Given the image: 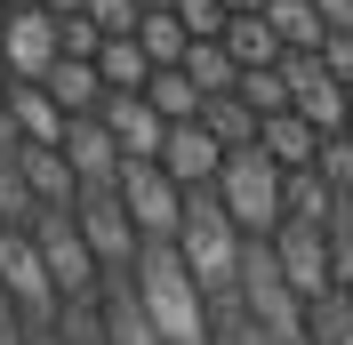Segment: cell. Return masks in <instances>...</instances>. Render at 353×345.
Returning a JSON list of instances; mask_svg holds the SVG:
<instances>
[{"instance_id": "6da1fadb", "label": "cell", "mask_w": 353, "mask_h": 345, "mask_svg": "<svg viewBox=\"0 0 353 345\" xmlns=\"http://www.w3.org/2000/svg\"><path fill=\"white\" fill-rule=\"evenodd\" d=\"M129 297L145 305V322L161 329V345H217V313L209 289L193 281V265L176 257V241H145L129 265Z\"/></svg>"}, {"instance_id": "7a4b0ae2", "label": "cell", "mask_w": 353, "mask_h": 345, "mask_svg": "<svg viewBox=\"0 0 353 345\" xmlns=\"http://www.w3.org/2000/svg\"><path fill=\"white\" fill-rule=\"evenodd\" d=\"M241 249H249V233L225 217L217 185L185 193V217H176V257L193 265V281L209 289V305H217V297H233V281H241Z\"/></svg>"}, {"instance_id": "3957f363", "label": "cell", "mask_w": 353, "mask_h": 345, "mask_svg": "<svg viewBox=\"0 0 353 345\" xmlns=\"http://www.w3.org/2000/svg\"><path fill=\"white\" fill-rule=\"evenodd\" d=\"M233 289H241V322L257 329L265 345H305V337H313V305L281 281V265H273L265 241L241 249V281H233Z\"/></svg>"}, {"instance_id": "277c9868", "label": "cell", "mask_w": 353, "mask_h": 345, "mask_svg": "<svg viewBox=\"0 0 353 345\" xmlns=\"http://www.w3.org/2000/svg\"><path fill=\"white\" fill-rule=\"evenodd\" d=\"M281 185H289V169L265 145L225 152V169H217V201H225V217H233L249 241H265L273 225H281Z\"/></svg>"}, {"instance_id": "5b68a950", "label": "cell", "mask_w": 353, "mask_h": 345, "mask_svg": "<svg viewBox=\"0 0 353 345\" xmlns=\"http://www.w3.org/2000/svg\"><path fill=\"white\" fill-rule=\"evenodd\" d=\"M0 289L24 313V329H57L65 322V297L48 281V257H41V241L24 233V225H0Z\"/></svg>"}, {"instance_id": "8992f818", "label": "cell", "mask_w": 353, "mask_h": 345, "mask_svg": "<svg viewBox=\"0 0 353 345\" xmlns=\"http://www.w3.org/2000/svg\"><path fill=\"white\" fill-rule=\"evenodd\" d=\"M265 249H273L281 281H289L305 305H321V297L337 289V273H330V225H313V217H281V225L265 233Z\"/></svg>"}, {"instance_id": "52a82bcc", "label": "cell", "mask_w": 353, "mask_h": 345, "mask_svg": "<svg viewBox=\"0 0 353 345\" xmlns=\"http://www.w3.org/2000/svg\"><path fill=\"white\" fill-rule=\"evenodd\" d=\"M24 233L41 241V257H48V281H57V297L65 305H81V297H97L105 289V273H97V257H88V241H81V225H72V209H41Z\"/></svg>"}, {"instance_id": "ba28073f", "label": "cell", "mask_w": 353, "mask_h": 345, "mask_svg": "<svg viewBox=\"0 0 353 345\" xmlns=\"http://www.w3.org/2000/svg\"><path fill=\"white\" fill-rule=\"evenodd\" d=\"M112 193H121V209H129V225H137L145 241H176V217H185V185H176L161 161H121Z\"/></svg>"}, {"instance_id": "9c48e42d", "label": "cell", "mask_w": 353, "mask_h": 345, "mask_svg": "<svg viewBox=\"0 0 353 345\" xmlns=\"http://www.w3.org/2000/svg\"><path fill=\"white\" fill-rule=\"evenodd\" d=\"M72 225H81V241H88V257H97L105 281H121L137 265V249H145V233L129 225L121 193H81V201H72Z\"/></svg>"}, {"instance_id": "30bf717a", "label": "cell", "mask_w": 353, "mask_h": 345, "mask_svg": "<svg viewBox=\"0 0 353 345\" xmlns=\"http://www.w3.org/2000/svg\"><path fill=\"white\" fill-rule=\"evenodd\" d=\"M281 81H289V105L305 112L321 137H337L345 129V105H353V88L345 81H330V65H321V48H289L281 57Z\"/></svg>"}, {"instance_id": "8fae6325", "label": "cell", "mask_w": 353, "mask_h": 345, "mask_svg": "<svg viewBox=\"0 0 353 345\" xmlns=\"http://www.w3.org/2000/svg\"><path fill=\"white\" fill-rule=\"evenodd\" d=\"M0 57H8V81H41L57 65V17L41 0H24V8L0 17Z\"/></svg>"}, {"instance_id": "7c38bea8", "label": "cell", "mask_w": 353, "mask_h": 345, "mask_svg": "<svg viewBox=\"0 0 353 345\" xmlns=\"http://www.w3.org/2000/svg\"><path fill=\"white\" fill-rule=\"evenodd\" d=\"M97 121L112 129V145H121V161H153V152H161V137H169V121L153 112V97H145V88H112Z\"/></svg>"}, {"instance_id": "4fadbf2b", "label": "cell", "mask_w": 353, "mask_h": 345, "mask_svg": "<svg viewBox=\"0 0 353 345\" xmlns=\"http://www.w3.org/2000/svg\"><path fill=\"white\" fill-rule=\"evenodd\" d=\"M161 169L185 185V193H201V185H217V169H225V145L201 121H169V137H161V152H153Z\"/></svg>"}, {"instance_id": "5bb4252c", "label": "cell", "mask_w": 353, "mask_h": 345, "mask_svg": "<svg viewBox=\"0 0 353 345\" xmlns=\"http://www.w3.org/2000/svg\"><path fill=\"white\" fill-rule=\"evenodd\" d=\"M65 161H72V177H81V193H112V177H121V145H112V129L97 112L65 129Z\"/></svg>"}, {"instance_id": "9a60e30c", "label": "cell", "mask_w": 353, "mask_h": 345, "mask_svg": "<svg viewBox=\"0 0 353 345\" xmlns=\"http://www.w3.org/2000/svg\"><path fill=\"white\" fill-rule=\"evenodd\" d=\"M0 97H8V121H17V137H24V145H65L72 112L57 105V97H48L41 81H8Z\"/></svg>"}, {"instance_id": "2e32d148", "label": "cell", "mask_w": 353, "mask_h": 345, "mask_svg": "<svg viewBox=\"0 0 353 345\" xmlns=\"http://www.w3.org/2000/svg\"><path fill=\"white\" fill-rule=\"evenodd\" d=\"M17 169H24V185H32L41 209H72L81 201V177H72L65 145H17Z\"/></svg>"}, {"instance_id": "e0dca14e", "label": "cell", "mask_w": 353, "mask_h": 345, "mask_svg": "<svg viewBox=\"0 0 353 345\" xmlns=\"http://www.w3.org/2000/svg\"><path fill=\"white\" fill-rule=\"evenodd\" d=\"M41 88L48 97H57V105L72 112V121H88V112H105V72H97V57H57V65L41 72Z\"/></svg>"}, {"instance_id": "ac0fdd59", "label": "cell", "mask_w": 353, "mask_h": 345, "mask_svg": "<svg viewBox=\"0 0 353 345\" xmlns=\"http://www.w3.org/2000/svg\"><path fill=\"white\" fill-rule=\"evenodd\" d=\"M97 337H105V345H161V329L145 322V305L129 297V273L97 289Z\"/></svg>"}, {"instance_id": "d6986e66", "label": "cell", "mask_w": 353, "mask_h": 345, "mask_svg": "<svg viewBox=\"0 0 353 345\" xmlns=\"http://www.w3.org/2000/svg\"><path fill=\"white\" fill-rule=\"evenodd\" d=\"M257 145L281 161V169H313V152H321V129H313L297 105H281V112H265L257 121Z\"/></svg>"}, {"instance_id": "ffe728a7", "label": "cell", "mask_w": 353, "mask_h": 345, "mask_svg": "<svg viewBox=\"0 0 353 345\" xmlns=\"http://www.w3.org/2000/svg\"><path fill=\"white\" fill-rule=\"evenodd\" d=\"M201 129L217 137L225 152H241V145H257V105L241 88H217V97H201Z\"/></svg>"}, {"instance_id": "44dd1931", "label": "cell", "mask_w": 353, "mask_h": 345, "mask_svg": "<svg viewBox=\"0 0 353 345\" xmlns=\"http://www.w3.org/2000/svg\"><path fill=\"white\" fill-rule=\"evenodd\" d=\"M217 41L233 48V65H241V72H265V65H281V57H289V48H281V32L265 24V8H257V17H233Z\"/></svg>"}, {"instance_id": "7402d4cb", "label": "cell", "mask_w": 353, "mask_h": 345, "mask_svg": "<svg viewBox=\"0 0 353 345\" xmlns=\"http://www.w3.org/2000/svg\"><path fill=\"white\" fill-rule=\"evenodd\" d=\"M265 24L281 32V48H321L330 41V17L313 0H265Z\"/></svg>"}, {"instance_id": "603a6c76", "label": "cell", "mask_w": 353, "mask_h": 345, "mask_svg": "<svg viewBox=\"0 0 353 345\" xmlns=\"http://www.w3.org/2000/svg\"><path fill=\"white\" fill-rule=\"evenodd\" d=\"M97 72H105V88H145L153 81V57H145L137 32H112V41L97 48Z\"/></svg>"}, {"instance_id": "cb8c5ba5", "label": "cell", "mask_w": 353, "mask_h": 345, "mask_svg": "<svg viewBox=\"0 0 353 345\" xmlns=\"http://www.w3.org/2000/svg\"><path fill=\"white\" fill-rule=\"evenodd\" d=\"M145 97H153L161 121H201V88H193V72H185V65H161L153 81H145Z\"/></svg>"}, {"instance_id": "d4e9b609", "label": "cell", "mask_w": 353, "mask_h": 345, "mask_svg": "<svg viewBox=\"0 0 353 345\" xmlns=\"http://www.w3.org/2000/svg\"><path fill=\"white\" fill-rule=\"evenodd\" d=\"M137 41H145V57H153V72H161V65H185V48H193V32L176 24V8H145V24H137Z\"/></svg>"}, {"instance_id": "484cf974", "label": "cell", "mask_w": 353, "mask_h": 345, "mask_svg": "<svg viewBox=\"0 0 353 345\" xmlns=\"http://www.w3.org/2000/svg\"><path fill=\"white\" fill-rule=\"evenodd\" d=\"M330 209H337L330 177H321V169H289V185H281V217H313V225H330Z\"/></svg>"}, {"instance_id": "4316f807", "label": "cell", "mask_w": 353, "mask_h": 345, "mask_svg": "<svg viewBox=\"0 0 353 345\" xmlns=\"http://www.w3.org/2000/svg\"><path fill=\"white\" fill-rule=\"evenodd\" d=\"M185 72H193L201 97H217V88L241 81V65H233V48H225V41H193V48H185Z\"/></svg>"}, {"instance_id": "83f0119b", "label": "cell", "mask_w": 353, "mask_h": 345, "mask_svg": "<svg viewBox=\"0 0 353 345\" xmlns=\"http://www.w3.org/2000/svg\"><path fill=\"white\" fill-rule=\"evenodd\" d=\"M41 217V201H32V185H24L17 152H0V225H32Z\"/></svg>"}, {"instance_id": "f1b7e54d", "label": "cell", "mask_w": 353, "mask_h": 345, "mask_svg": "<svg viewBox=\"0 0 353 345\" xmlns=\"http://www.w3.org/2000/svg\"><path fill=\"white\" fill-rule=\"evenodd\" d=\"M330 273H337V289L353 297V193L330 209Z\"/></svg>"}, {"instance_id": "f546056e", "label": "cell", "mask_w": 353, "mask_h": 345, "mask_svg": "<svg viewBox=\"0 0 353 345\" xmlns=\"http://www.w3.org/2000/svg\"><path fill=\"white\" fill-rule=\"evenodd\" d=\"M313 169L330 177V193L345 201V193H353V137H345V129H337V137H321V152H313Z\"/></svg>"}, {"instance_id": "4dcf8cb0", "label": "cell", "mask_w": 353, "mask_h": 345, "mask_svg": "<svg viewBox=\"0 0 353 345\" xmlns=\"http://www.w3.org/2000/svg\"><path fill=\"white\" fill-rule=\"evenodd\" d=\"M233 88H241L249 105H257V121H265V112H281V105H289V81H281V65H265V72H241Z\"/></svg>"}, {"instance_id": "1f68e13d", "label": "cell", "mask_w": 353, "mask_h": 345, "mask_svg": "<svg viewBox=\"0 0 353 345\" xmlns=\"http://www.w3.org/2000/svg\"><path fill=\"white\" fill-rule=\"evenodd\" d=\"M169 8H176V24H185L193 41H217L225 24H233V17H225V0H169Z\"/></svg>"}, {"instance_id": "d6a6232c", "label": "cell", "mask_w": 353, "mask_h": 345, "mask_svg": "<svg viewBox=\"0 0 353 345\" xmlns=\"http://www.w3.org/2000/svg\"><path fill=\"white\" fill-rule=\"evenodd\" d=\"M81 17L112 41V32H137V24H145V8H137V0H81Z\"/></svg>"}, {"instance_id": "836d02e7", "label": "cell", "mask_w": 353, "mask_h": 345, "mask_svg": "<svg viewBox=\"0 0 353 345\" xmlns=\"http://www.w3.org/2000/svg\"><path fill=\"white\" fill-rule=\"evenodd\" d=\"M97 48H105V32L81 17V8H72V17H57V57H97Z\"/></svg>"}, {"instance_id": "e575fe53", "label": "cell", "mask_w": 353, "mask_h": 345, "mask_svg": "<svg viewBox=\"0 0 353 345\" xmlns=\"http://www.w3.org/2000/svg\"><path fill=\"white\" fill-rule=\"evenodd\" d=\"M321 65H330V81H345V88H353V24H337L330 41H321Z\"/></svg>"}, {"instance_id": "d590c367", "label": "cell", "mask_w": 353, "mask_h": 345, "mask_svg": "<svg viewBox=\"0 0 353 345\" xmlns=\"http://www.w3.org/2000/svg\"><path fill=\"white\" fill-rule=\"evenodd\" d=\"M17 337H24V313L8 305V289H0V345H17Z\"/></svg>"}, {"instance_id": "8d00e7d4", "label": "cell", "mask_w": 353, "mask_h": 345, "mask_svg": "<svg viewBox=\"0 0 353 345\" xmlns=\"http://www.w3.org/2000/svg\"><path fill=\"white\" fill-rule=\"evenodd\" d=\"M313 8L330 17V32H337V24H353V0H313Z\"/></svg>"}, {"instance_id": "74e56055", "label": "cell", "mask_w": 353, "mask_h": 345, "mask_svg": "<svg viewBox=\"0 0 353 345\" xmlns=\"http://www.w3.org/2000/svg\"><path fill=\"white\" fill-rule=\"evenodd\" d=\"M24 137H17V121H8V97H0V152H17Z\"/></svg>"}, {"instance_id": "f35d334b", "label": "cell", "mask_w": 353, "mask_h": 345, "mask_svg": "<svg viewBox=\"0 0 353 345\" xmlns=\"http://www.w3.org/2000/svg\"><path fill=\"white\" fill-rule=\"evenodd\" d=\"M257 8H265V0H225V17H257Z\"/></svg>"}, {"instance_id": "ab89813d", "label": "cell", "mask_w": 353, "mask_h": 345, "mask_svg": "<svg viewBox=\"0 0 353 345\" xmlns=\"http://www.w3.org/2000/svg\"><path fill=\"white\" fill-rule=\"evenodd\" d=\"M41 8H48V17H72V8H81V0H41Z\"/></svg>"}, {"instance_id": "60d3db41", "label": "cell", "mask_w": 353, "mask_h": 345, "mask_svg": "<svg viewBox=\"0 0 353 345\" xmlns=\"http://www.w3.org/2000/svg\"><path fill=\"white\" fill-rule=\"evenodd\" d=\"M137 8H169V0H137Z\"/></svg>"}, {"instance_id": "b9f144b4", "label": "cell", "mask_w": 353, "mask_h": 345, "mask_svg": "<svg viewBox=\"0 0 353 345\" xmlns=\"http://www.w3.org/2000/svg\"><path fill=\"white\" fill-rule=\"evenodd\" d=\"M0 88H8V57H0Z\"/></svg>"}, {"instance_id": "7bdbcfd3", "label": "cell", "mask_w": 353, "mask_h": 345, "mask_svg": "<svg viewBox=\"0 0 353 345\" xmlns=\"http://www.w3.org/2000/svg\"><path fill=\"white\" fill-rule=\"evenodd\" d=\"M345 137H353V105H345Z\"/></svg>"}, {"instance_id": "ee69618b", "label": "cell", "mask_w": 353, "mask_h": 345, "mask_svg": "<svg viewBox=\"0 0 353 345\" xmlns=\"http://www.w3.org/2000/svg\"><path fill=\"white\" fill-rule=\"evenodd\" d=\"M0 17H8V0H0Z\"/></svg>"}, {"instance_id": "f6af8a7d", "label": "cell", "mask_w": 353, "mask_h": 345, "mask_svg": "<svg viewBox=\"0 0 353 345\" xmlns=\"http://www.w3.org/2000/svg\"><path fill=\"white\" fill-rule=\"evenodd\" d=\"M8 8H24V0H8Z\"/></svg>"}]
</instances>
